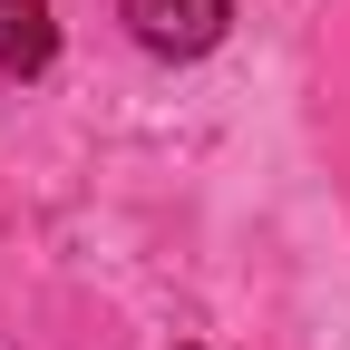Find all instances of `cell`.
Here are the masks:
<instances>
[{
  "instance_id": "7a4b0ae2",
  "label": "cell",
  "mask_w": 350,
  "mask_h": 350,
  "mask_svg": "<svg viewBox=\"0 0 350 350\" xmlns=\"http://www.w3.org/2000/svg\"><path fill=\"white\" fill-rule=\"evenodd\" d=\"M49 59H59L49 0H0V68L10 78H49Z\"/></svg>"
},
{
  "instance_id": "6da1fadb",
  "label": "cell",
  "mask_w": 350,
  "mask_h": 350,
  "mask_svg": "<svg viewBox=\"0 0 350 350\" xmlns=\"http://www.w3.org/2000/svg\"><path fill=\"white\" fill-rule=\"evenodd\" d=\"M224 20H234V0H126V29L156 59H204L224 39Z\"/></svg>"
}]
</instances>
